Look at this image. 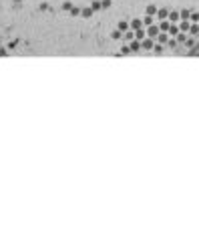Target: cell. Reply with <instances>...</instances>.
<instances>
[{"label":"cell","mask_w":199,"mask_h":226,"mask_svg":"<svg viewBox=\"0 0 199 226\" xmlns=\"http://www.w3.org/2000/svg\"><path fill=\"white\" fill-rule=\"evenodd\" d=\"M115 2L117 0H26V6L65 18L99 22Z\"/></svg>","instance_id":"7a4b0ae2"},{"label":"cell","mask_w":199,"mask_h":226,"mask_svg":"<svg viewBox=\"0 0 199 226\" xmlns=\"http://www.w3.org/2000/svg\"><path fill=\"white\" fill-rule=\"evenodd\" d=\"M117 55L165 53L199 39V8L169 0H117L97 22Z\"/></svg>","instance_id":"6da1fadb"},{"label":"cell","mask_w":199,"mask_h":226,"mask_svg":"<svg viewBox=\"0 0 199 226\" xmlns=\"http://www.w3.org/2000/svg\"><path fill=\"white\" fill-rule=\"evenodd\" d=\"M0 2L10 4V6H12V8H16V10H20V8H24V6H26V0H0Z\"/></svg>","instance_id":"3957f363"}]
</instances>
